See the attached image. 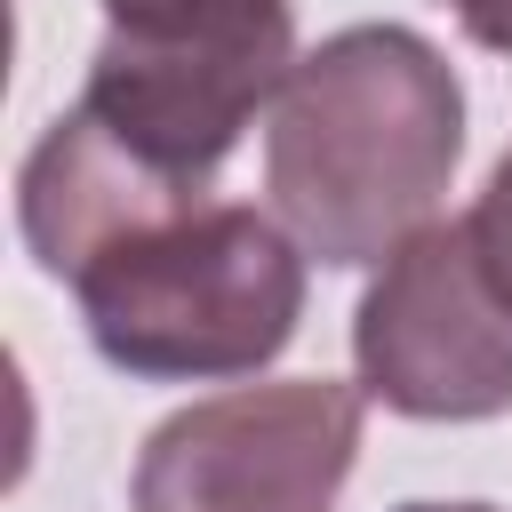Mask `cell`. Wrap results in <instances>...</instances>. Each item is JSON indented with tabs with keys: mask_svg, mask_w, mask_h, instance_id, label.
Wrapping results in <instances>:
<instances>
[{
	"mask_svg": "<svg viewBox=\"0 0 512 512\" xmlns=\"http://www.w3.org/2000/svg\"><path fill=\"white\" fill-rule=\"evenodd\" d=\"M464 160L456 64L408 24H344L296 56L264 128V192L304 256L360 272L432 224Z\"/></svg>",
	"mask_w": 512,
	"mask_h": 512,
	"instance_id": "cell-1",
	"label": "cell"
},
{
	"mask_svg": "<svg viewBox=\"0 0 512 512\" xmlns=\"http://www.w3.org/2000/svg\"><path fill=\"white\" fill-rule=\"evenodd\" d=\"M64 288L120 376L232 384L288 352L304 320V248L248 200H192L112 232Z\"/></svg>",
	"mask_w": 512,
	"mask_h": 512,
	"instance_id": "cell-2",
	"label": "cell"
},
{
	"mask_svg": "<svg viewBox=\"0 0 512 512\" xmlns=\"http://www.w3.org/2000/svg\"><path fill=\"white\" fill-rule=\"evenodd\" d=\"M360 384L280 376L176 408L136 448L128 512H336L360 464Z\"/></svg>",
	"mask_w": 512,
	"mask_h": 512,
	"instance_id": "cell-3",
	"label": "cell"
},
{
	"mask_svg": "<svg viewBox=\"0 0 512 512\" xmlns=\"http://www.w3.org/2000/svg\"><path fill=\"white\" fill-rule=\"evenodd\" d=\"M360 392L416 424H480L512 408V304L496 296L472 224L408 232L352 312Z\"/></svg>",
	"mask_w": 512,
	"mask_h": 512,
	"instance_id": "cell-4",
	"label": "cell"
},
{
	"mask_svg": "<svg viewBox=\"0 0 512 512\" xmlns=\"http://www.w3.org/2000/svg\"><path fill=\"white\" fill-rule=\"evenodd\" d=\"M472 248H480V264H488V280H496V296L512 304V152L488 168V184H480V200H472Z\"/></svg>",
	"mask_w": 512,
	"mask_h": 512,
	"instance_id": "cell-5",
	"label": "cell"
},
{
	"mask_svg": "<svg viewBox=\"0 0 512 512\" xmlns=\"http://www.w3.org/2000/svg\"><path fill=\"white\" fill-rule=\"evenodd\" d=\"M456 24L488 48V56H512V0H448Z\"/></svg>",
	"mask_w": 512,
	"mask_h": 512,
	"instance_id": "cell-6",
	"label": "cell"
},
{
	"mask_svg": "<svg viewBox=\"0 0 512 512\" xmlns=\"http://www.w3.org/2000/svg\"><path fill=\"white\" fill-rule=\"evenodd\" d=\"M96 8H104V24H144V16H168L184 0H96Z\"/></svg>",
	"mask_w": 512,
	"mask_h": 512,
	"instance_id": "cell-7",
	"label": "cell"
},
{
	"mask_svg": "<svg viewBox=\"0 0 512 512\" xmlns=\"http://www.w3.org/2000/svg\"><path fill=\"white\" fill-rule=\"evenodd\" d=\"M400 512H496V504H400Z\"/></svg>",
	"mask_w": 512,
	"mask_h": 512,
	"instance_id": "cell-8",
	"label": "cell"
}]
</instances>
